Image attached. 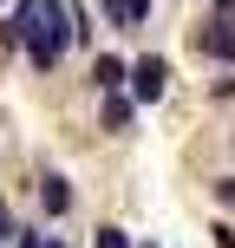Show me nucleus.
<instances>
[{
  "label": "nucleus",
  "instance_id": "nucleus-1",
  "mask_svg": "<svg viewBox=\"0 0 235 248\" xmlns=\"http://www.w3.org/2000/svg\"><path fill=\"white\" fill-rule=\"evenodd\" d=\"M26 59L39 65V72H52L59 65V52L72 46V7L65 0H39V13H33V26H26Z\"/></svg>",
  "mask_w": 235,
  "mask_h": 248
},
{
  "label": "nucleus",
  "instance_id": "nucleus-2",
  "mask_svg": "<svg viewBox=\"0 0 235 248\" xmlns=\"http://www.w3.org/2000/svg\"><path fill=\"white\" fill-rule=\"evenodd\" d=\"M131 92L137 105H157L163 92H170V59H157V52H144V59H131Z\"/></svg>",
  "mask_w": 235,
  "mask_h": 248
},
{
  "label": "nucleus",
  "instance_id": "nucleus-3",
  "mask_svg": "<svg viewBox=\"0 0 235 248\" xmlns=\"http://www.w3.org/2000/svg\"><path fill=\"white\" fill-rule=\"evenodd\" d=\"M98 124H105L111 137H124V131L137 124V98H131V92H105V111H98Z\"/></svg>",
  "mask_w": 235,
  "mask_h": 248
},
{
  "label": "nucleus",
  "instance_id": "nucleus-4",
  "mask_svg": "<svg viewBox=\"0 0 235 248\" xmlns=\"http://www.w3.org/2000/svg\"><path fill=\"white\" fill-rule=\"evenodd\" d=\"M203 52H209V59H222V65H235V20L216 13V20L203 26Z\"/></svg>",
  "mask_w": 235,
  "mask_h": 248
},
{
  "label": "nucleus",
  "instance_id": "nucleus-5",
  "mask_svg": "<svg viewBox=\"0 0 235 248\" xmlns=\"http://www.w3.org/2000/svg\"><path fill=\"white\" fill-rule=\"evenodd\" d=\"M92 85L98 92H124L131 85V65H124L118 52H98V59H92Z\"/></svg>",
  "mask_w": 235,
  "mask_h": 248
},
{
  "label": "nucleus",
  "instance_id": "nucleus-6",
  "mask_svg": "<svg viewBox=\"0 0 235 248\" xmlns=\"http://www.w3.org/2000/svg\"><path fill=\"white\" fill-rule=\"evenodd\" d=\"M39 202H46V216H65V209H72V183H65L59 170H46V176H39Z\"/></svg>",
  "mask_w": 235,
  "mask_h": 248
},
{
  "label": "nucleus",
  "instance_id": "nucleus-7",
  "mask_svg": "<svg viewBox=\"0 0 235 248\" xmlns=\"http://www.w3.org/2000/svg\"><path fill=\"white\" fill-rule=\"evenodd\" d=\"M105 20H111V26H144L150 20V0H105Z\"/></svg>",
  "mask_w": 235,
  "mask_h": 248
},
{
  "label": "nucleus",
  "instance_id": "nucleus-8",
  "mask_svg": "<svg viewBox=\"0 0 235 248\" xmlns=\"http://www.w3.org/2000/svg\"><path fill=\"white\" fill-rule=\"evenodd\" d=\"M92 248H137V242L124 235V229H98V242H92Z\"/></svg>",
  "mask_w": 235,
  "mask_h": 248
},
{
  "label": "nucleus",
  "instance_id": "nucleus-9",
  "mask_svg": "<svg viewBox=\"0 0 235 248\" xmlns=\"http://www.w3.org/2000/svg\"><path fill=\"white\" fill-rule=\"evenodd\" d=\"M209 235H216V248H235V229H229V222H216Z\"/></svg>",
  "mask_w": 235,
  "mask_h": 248
},
{
  "label": "nucleus",
  "instance_id": "nucleus-10",
  "mask_svg": "<svg viewBox=\"0 0 235 248\" xmlns=\"http://www.w3.org/2000/svg\"><path fill=\"white\" fill-rule=\"evenodd\" d=\"M216 196H222L229 209H235V176H222V183H216Z\"/></svg>",
  "mask_w": 235,
  "mask_h": 248
},
{
  "label": "nucleus",
  "instance_id": "nucleus-11",
  "mask_svg": "<svg viewBox=\"0 0 235 248\" xmlns=\"http://www.w3.org/2000/svg\"><path fill=\"white\" fill-rule=\"evenodd\" d=\"M0 235H13V222H7V202H0Z\"/></svg>",
  "mask_w": 235,
  "mask_h": 248
},
{
  "label": "nucleus",
  "instance_id": "nucleus-12",
  "mask_svg": "<svg viewBox=\"0 0 235 248\" xmlns=\"http://www.w3.org/2000/svg\"><path fill=\"white\" fill-rule=\"evenodd\" d=\"M137 248H157V242H137Z\"/></svg>",
  "mask_w": 235,
  "mask_h": 248
},
{
  "label": "nucleus",
  "instance_id": "nucleus-13",
  "mask_svg": "<svg viewBox=\"0 0 235 248\" xmlns=\"http://www.w3.org/2000/svg\"><path fill=\"white\" fill-rule=\"evenodd\" d=\"M59 248H65V242H59Z\"/></svg>",
  "mask_w": 235,
  "mask_h": 248
}]
</instances>
